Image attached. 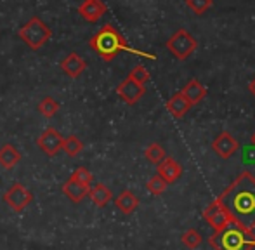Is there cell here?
I'll use <instances>...</instances> for the list:
<instances>
[{
  "label": "cell",
  "instance_id": "14",
  "mask_svg": "<svg viewBox=\"0 0 255 250\" xmlns=\"http://www.w3.org/2000/svg\"><path fill=\"white\" fill-rule=\"evenodd\" d=\"M181 94L184 96V98L189 101V105L193 106V105L202 103L203 99L207 98V87H205L203 84H200L196 78H191V80L182 87Z\"/></svg>",
  "mask_w": 255,
  "mask_h": 250
},
{
  "label": "cell",
  "instance_id": "26",
  "mask_svg": "<svg viewBox=\"0 0 255 250\" xmlns=\"http://www.w3.org/2000/svg\"><path fill=\"white\" fill-rule=\"evenodd\" d=\"M128 78H132V80L137 82V84L144 85L146 82L149 80V71L146 70V68L142 66V64H137V66L132 68V71H130V75H128Z\"/></svg>",
  "mask_w": 255,
  "mask_h": 250
},
{
  "label": "cell",
  "instance_id": "12",
  "mask_svg": "<svg viewBox=\"0 0 255 250\" xmlns=\"http://www.w3.org/2000/svg\"><path fill=\"white\" fill-rule=\"evenodd\" d=\"M158 176L165 181L167 184H172L182 176V167L179 162H175L170 156H165V160H161L158 163Z\"/></svg>",
  "mask_w": 255,
  "mask_h": 250
},
{
  "label": "cell",
  "instance_id": "25",
  "mask_svg": "<svg viewBox=\"0 0 255 250\" xmlns=\"http://www.w3.org/2000/svg\"><path fill=\"white\" fill-rule=\"evenodd\" d=\"M167 186L168 184L165 183L163 179H161L160 176H153L151 179L148 181V183H146V189H148L149 193H151V195H154V196H158V195H161V193L165 191V189H167Z\"/></svg>",
  "mask_w": 255,
  "mask_h": 250
},
{
  "label": "cell",
  "instance_id": "1",
  "mask_svg": "<svg viewBox=\"0 0 255 250\" xmlns=\"http://www.w3.org/2000/svg\"><path fill=\"white\" fill-rule=\"evenodd\" d=\"M233 223L247 231L255 230V176L243 170L217 198Z\"/></svg>",
  "mask_w": 255,
  "mask_h": 250
},
{
  "label": "cell",
  "instance_id": "7",
  "mask_svg": "<svg viewBox=\"0 0 255 250\" xmlns=\"http://www.w3.org/2000/svg\"><path fill=\"white\" fill-rule=\"evenodd\" d=\"M63 135L56 130V128L49 127L38 135L37 139V146L45 153L47 156H54L63 149Z\"/></svg>",
  "mask_w": 255,
  "mask_h": 250
},
{
  "label": "cell",
  "instance_id": "17",
  "mask_svg": "<svg viewBox=\"0 0 255 250\" xmlns=\"http://www.w3.org/2000/svg\"><path fill=\"white\" fill-rule=\"evenodd\" d=\"M89 198L92 200V203L98 207H106L108 203L111 202V198H113V193H111V189L106 186V184L103 183H98L94 184V186L89 188Z\"/></svg>",
  "mask_w": 255,
  "mask_h": 250
},
{
  "label": "cell",
  "instance_id": "8",
  "mask_svg": "<svg viewBox=\"0 0 255 250\" xmlns=\"http://www.w3.org/2000/svg\"><path fill=\"white\" fill-rule=\"evenodd\" d=\"M238 148H240V144L235 139V135L229 134V132H226V130L221 132V134L214 139V142H212V149H214V153L224 160L231 158V156L238 151Z\"/></svg>",
  "mask_w": 255,
  "mask_h": 250
},
{
  "label": "cell",
  "instance_id": "18",
  "mask_svg": "<svg viewBox=\"0 0 255 250\" xmlns=\"http://www.w3.org/2000/svg\"><path fill=\"white\" fill-rule=\"evenodd\" d=\"M21 162V153L17 148H14L12 144H3L0 148V165L3 169L10 170Z\"/></svg>",
  "mask_w": 255,
  "mask_h": 250
},
{
  "label": "cell",
  "instance_id": "6",
  "mask_svg": "<svg viewBox=\"0 0 255 250\" xmlns=\"http://www.w3.org/2000/svg\"><path fill=\"white\" fill-rule=\"evenodd\" d=\"M3 202L14 210V212H23L31 202H33V193L30 191L24 184L14 183L12 186L5 191Z\"/></svg>",
  "mask_w": 255,
  "mask_h": 250
},
{
  "label": "cell",
  "instance_id": "19",
  "mask_svg": "<svg viewBox=\"0 0 255 250\" xmlns=\"http://www.w3.org/2000/svg\"><path fill=\"white\" fill-rule=\"evenodd\" d=\"M63 193L66 195V198L70 200V202L80 203L82 200L89 195V188L82 186V184H78L77 181H73V179H68L66 183L63 184Z\"/></svg>",
  "mask_w": 255,
  "mask_h": 250
},
{
  "label": "cell",
  "instance_id": "10",
  "mask_svg": "<svg viewBox=\"0 0 255 250\" xmlns=\"http://www.w3.org/2000/svg\"><path fill=\"white\" fill-rule=\"evenodd\" d=\"M203 219L214 228V231L222 230L226 224L231 223V217H229L228 214H226V210L219 205L217 200H214V202L203 210Z\"/></svg>",
  "mask_w": 255,
  "mask_h": 250
},
{
  "label": "cell",
  "instance_id": "3",
  "mask_svg": "<svg viewBox=\"0 0 255 250\" xmlns=\"http://www.w3.org/2000/svg\"><path fill=\"white\" fill-rule=\"evenodd\" d=\"M89 45H91L92 51L98 52L103 61H113L120 51H130L125 38L120 35V31L111 24H104L101 30L91 38Z\"/></svg>",
  "mask_w": 255,
  "mask_h": 250
},
{
  "label": "cell",
  "instance_id": "2",
  "mask_svg": "<svg viewBox=\"0 0 255 250\" xmlns=\"http://www.w3.org/2000/svg\"><path fill=\"white\" fill-rule=\"evenodd\" d=\"M210 245L214 250H254L255 235L252 231L243 230L236 223L226 224L222 230L215 231L210 237Z\"/></svg>",
  "mask_w": 255,
  "mask_h": 250
},
{
  "label": "cell",
  "instance_id": "29",
  "mask_svg": "<svg viewBox=\"0 0 255 250\" xmlns=\"http://www.w3.org/2000/svg\"><path fill=\"white\" fill-rule=\"evenodd\" d=\"M252 144L255 146V132H254V135H252Z\"/></svg>",
  "mask_w": 255,
  "mask_h": 250
},
{
  "label": "cell",
  "instance_id": "27",
  "mask_svg": "<svg viewBox=\"0 0 255 250\" xmlns=\"http://www.w3.org/2000/svg\"><path fill=\"white\" fill-rule=\"evenodd\" d=\"M186 5L193 10L195 14H203L207 12L208 9L212 7V0H186Z\"/></svg>",
  "mask_w": 255,
  "mask_h": 250
},
{
  "label": "cell",
  "instance_id": "24",
  "mask_svg": "<svg viewBox=\"0 0 255 250\" xmlns=\"http://www.w3.org/2000/svg\"><path fill=\"white\" fill-rule=\"evenodd\" d=\"M70 179L77 181L78 184H82V186L85 188H91L92 186V181H94V177H92V174L89 172L85 167H80V169H77L73 174L70 176Z\"/></svg>",
  "mask_w": 255,
  "mask_h": 250
},
{
  "label": "cell",
  "instance_id": "23",
  "mask_svg": "<svg viewBox=\"0 0 255 250\" xmlns=\"http://www.w3.org/2000/svg\"><path fill=\"white\" fill-rule=\"evenodd\" d=\"M181 240H182V244H184V247L193 250V249L200 247V244H202V235H200V231H196V230H188L182 233Z\"/></svg>",
  "mask_w": 255,
  "mask_h": 250
},
{
  "label": "cell",
  "instance_id": "15",
  "mask_svg": "<svg viewBox=\"0 0 255 250\" xmlns=\"http://www.w3.org/2000/svg\"><path fill=\"white\" fill-rule=\"evenodd\" d=\"M115 207H117L122 214H125V216H130L139 207V198L130 189H124V191L115 198Z\"/></svg>",
  "mask_w": 255,
  "mask_h": 250
},
{
  "label": "cell",
  "instance_id": "20",
  "mask_svg": "<svg viewBox=\"0 0 255 250\" xmlns=\"http://www.w3.org/2000/svg\"><path fill=\"white\" fill-rule=\"evenodd\" d=\"M82 149H84V144H82V141L77 135H68V137L63 139V151L66 153L70 158L78 156L82 153Z\"/></svg>",
  "mask_w": 255,
  "mask_h": 250
},
{
  "label": "cell",
  "instance_id": "5",
  "mask_svg": "<svg viewBox=\"0 0 255 250\" xmlns=\"http://www.w3.org/2000/svg\"><path fill=\"white\" fill-rule=\"evenodd\" d=\"M198 47V42L193 37L189 31H186L184 28L177 30L170 38L167 40V49L170 51L172 56H175L177 59H186L193 54Z\"/></svg>",
  "mask_w": 255,
  "mask_h": 250
},
{
  "label": "cell",
  "instance_id": "11",
  "mask_svg": "<svg viewBox=\"0 0 255 250\" xmlns=\"http://www.w3.org/2000/svg\"><path fill=\"white\" fill-rule=\"evenodd\" d=\"M108 7L103 0H84L78 7V14L84 17L89 23H96L99 21V17H103L106 14Z\"/></svg>",
  "mask_w": 255,
  "mask_h": 250
},
{
  "label": "cell",
  "instance_id": "9",
  "mask_svg": "<svg viewBox=\"0 0 255 250\" xmlns=\"http://www.w3.org/2000/svg\"><path fill=\"white\" fill-rule=\"evenodd\" d=\"M144 92H146L144 85L137 84V82H134L128 77L125 78L124 82H120V85L117 87V94L120 96L122 101L127 103V105H135V103L144 96Z\"/></svg>",
  "mask_w": 255,
  "mask_h": 250
},
{
  "label": "cell",
  "instance_id": "28",
  "mask_svg": "<svg viewBox=\"0 0 255 250\" xmlns=\"http://www.w3.org/2000/svg\"><path fill=\"white\" fill-rule=\"evenodd\" d=\"M249 91L255 96V78H252V82L249 84Z\"/></svg>",
  "mask_w": 255,
  "mask_h": 250
},
{
  "label": "cell",
  "instance_id": "13",
  "mask_svg": "<svg viewBox=\"0 0 255 250\" xmlns=\"http://www.w3.org/2000/svg\"><path fill=\"white\" fill-rule=\"evenodd\" d=\"M85 68H87V63H85V59H82L77 52H71V54H68L66 58L61 61V70L70 78H78L85 71Z\"/></svg>",
  "mask_w": 255,
  "mask_h": 250
},
{
  "label": "cell",
  "instance_id": "4",
  "mask_svg": "<svg viewBox=\"0 0 255 250\" xmlns=\"http://www.w3.org/2000/svg\"><path fill=\"white\" fill-rule=\"evenodd\" d=\"M51 37L52 30L38 16H33L28 23H24L19 28V38L31 51H38L42 45L47 44Z\"/></svg>",
  "mask_w": 255,
  "mask_h": 250
},
{
  "label": "cell",
  "instance_id": "21",
  "mask_svg": "<svg viewBox=\"0 0 255 250\" xmlns=\"http://www.w3.org/2000/svg\"><path fill=\"white\" fill-rule=\"evenodd\" d=\"M57 112H59V103L54 98H44L40 101V105H38V113L44 119H52Z\"/></svg>",
  "mask_w": 255,
  "mask_h": 250
},
{
  "label": "cell",
  "instance_id": "22",
  "mask_svg": "<svg viewBox=\"0 0 255 250\" xmlns=\"http://www.w3.org/2000/svg\"><path fill=\"white\" fill-rule=\"evenodd\" d=\"M144 156L148 158V162H151V163H154V165H158L161 160H165L167 153H165V149L161 148L158 142H151V144H149L148 148L144 149Z\"/></svg>",
  "mask_w": 255,
  "mask_h": 250
},
{
  "label": "cell",
  "instance_id": "16",
  "mask_svg": "<svg viewBox=\"0 0 255 250\" xmlns=\"http://www.w3.org/2000/svg\"><path fill=\"white\" fill-rule=\"evenodd\" d=\"M189 108H191V105H189V101L181 92H175L167 101V110L170 112V115L174 117V119H182V117L189 112Z\"/></svg>",
  "mask_w": 255,
  "mask_h": 250
}]
</instances>
